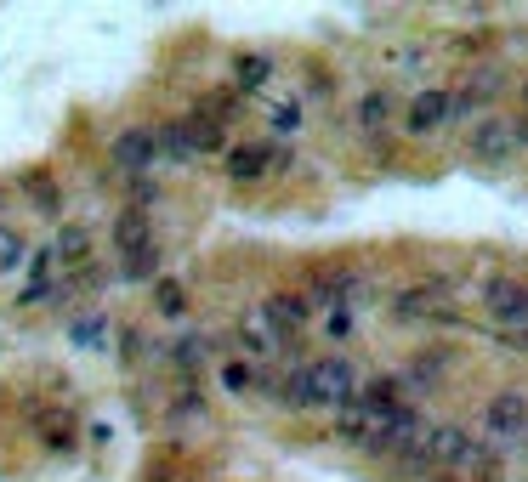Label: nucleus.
<instances>
[{"mask_svg":"<svg viewBox=\"0 0 528 482\" xmlns=\"http://www.w3.org/2000/svg\"><path fill=\"white\" fill-rule=\"evenodd\" d=\"M483 431L494 437V448H523L528 443V392H517V386L494 392L489 409H483Z\"/></svg>","mask_w":528,"mask_h":482,"instance_id":"nucleus-1","label":"nucleus"},{"mask_svg":"<svg viewBox=\"0 0 528 482\" xmlns=\"http://www.w3.org/2000/svg\"><path fill=\"white\" fill-rule=\"evenodd\" d=\"M108 165L120 176H148L154 165H165V154H159V131H148V125H131V131H120V137L108 142Z\"/></svg>","mask_w":528,"mask_h":482,"instance_id":"nucleus-2","label":"nucleus"},{"mask_svg":"<svg viewBox=\"0 0 528 482\" xmlns=\"http://www.w3.org/2000/svg\"><path fill=\"white\" fill-rule=\"evenodd\" d=\"M358 392H364V380H358V369H352L347 358H318L313 363V403H324V409H347V403H358Z\"/></svg>","mask_w":528,"mask_h":482,"instance_id":"nucleus-3","label":"nucleus"},{"mask_svg":"<svg viewBox=\"0 0 528 482\" xmlns=\"http://www.w3.org/2000/svg\"><path fill=\"white\" fill-rule=\"evenodd\" d=\"M472 159L477 165H511L517 159V137H511V120H500V114H489V120L472 125Z\"/></svg>","mask_w":528,"mask_h":482,"instance_id":"nucleus-4","label":"nucleus"},{"mask_svg":"<svg viewBox=\"0 0 528 482\" xmlns=\"http://www.w3.org/2000/svg\"><path fill=\"white\" fill-rule=\"evenodd\" d=\"M483 307L494 312V324L528 329V284H517V278H489L483 284Z\"/></svg>","mask_w":528,"mask_h":482,"instance_id":"nucleus-5","label":"nucleus"},{"mask_svg":"<svg viewBox=\"0 0 528 482\" xmlns=\"http://www.w3.org/2000/svg\"><path fill=\"white\" fill-rule=\"evenodd\" d=\"M449 120H455V97H449V91H421V97L404 108L409 137H432V131H443Z\"/></svg>","mask_w":528,"mask_h":482,"instance_id":"nucleus-6","label":"nucleus"},{"mask_svg":"<svg viewBox=\"0 0 528 482\" xmlns=\"http://www.w3.org/2000/svg\"><path fill=\"white\" fill-rule=\"evenodd\" d=\"M392 318L398 324H421V318H455V312L443 301V284H415V290H404L392 301Z\"/></svg>","mask_w":528,"mask_h":482,"instance_id":"nucleus-7","label":"nucleus"},{"mask_svg":"<svg viewBox=\"0 0 528 482\" xmlns=\"http://www.w3.org/2000/svg\"><path fill=\"white\" fill-rule=\"evenodd\" d=\"M262 318L279 329V335H290V329H301L307 318H313V295H296V290L267 295V301H262Z\"/></svg>","mask_w":528,"mask_h":482,"instance_id":"nucleus-8","label":"nucleus"},{"mask_svg":"<svg viewBox=\"0 0 528 482\" xmlns=\"http://www.w3.org/2000/svg\"><path fill=\"white\" fill-rule=\"evenodd\" d=\"M500 91H506V74H500V69H477V74H466V86L455 91V120H466L472 108L494 103Z\"/></svg>","mask_w":528,"mask_h":482,"instance_id":"nucleus-9","label":"nucleus"},{"mask_svg":"<svg viewBox=\"0 0 528 482\" xmlns=\"http://www.w3.org/2000/svg\"><path fill=\"white\" fill-rule=\"evenodd\" d=\"M114 250H120V256H142V250H154L148 210H120V216H114Z\"/></svg>","mask_w":528,"mask_h":482,"instance_id":"nucleus-10","label":"nucleus"},{"mask_svg":"<svg viewBox=\"0 0 528 482\" xmlns=\"http://www.w3.org/2000/svg\"><path fill=\"white\" fill-rule=\"evenodd\" d=\"M273 403L279 409H313V363H296L273 380Z\"/></svg>","mask_w":528,"mask_h":482,"instance_id":"nucleus-11","label":"nucleus"},{"mask_svg":"<svg viewBox=\"0 0 528 482\" xmlns=\"http://www.w3.org/2000/svg\"><path fill=\"white\" fill-rule=\"evenodd\" d=\"M267 171H273L267 142H239V148H228V176L233 182H262Z\"/></svg>","mask_w":528,"mask_h":482,"instance_id":"nucleus-12","label":"nucleus"},{"mask_svg":"<svg viewBox=\"0 0 528 482\" xmlns=\"http://www.w3.org/2000/svg\"><path fill=\"white\" fill-rule=\"evenodd\" d=\"M52 250H57V261H63V267H74V273H80V267L91 261V227L63 222V227H57V239H52Z\"/></svg>","mask_w":528,"mask_h":482,"instance_id":"nucleus-13","label":"nucleus"},{"mask_svg":"<svg viewBox=\"0 0 528 482\" xmlns=\"http://www.w3.org/2000/svg\"><path fill=\"white\" fill-rule=\"evenodd\" d=\"M154 131H159V154H165V165H194L199 159L194 137H188V120H165V125H154Z\"/></svg>","mask_w":528,"mask_h":482,"instance_id":"nucleus-14","label":"nucleus"},{"mask_svg":"<svg viewBox=\"0 0 528 482\" xmlns=\"http://www.w3.org/2000/svg\"><path fill=\"white\" fill-rule=\"evenodd\" d=\"M370 426H375V414L364 409V397H358V403H347V409H335V443L364 448V443H370Z\"/></svg>","mask_w":528,"mask_h":482,"instance_id":"nucleus-15","label":"nucleus"},{"mask_svg":"<svg viewBox=\"0 0 528 482\" xmlns=\"http://www.w3.org/2000/svg\"><path fill=\"white\" fill-rule=\"evenodd\" d=\"M267 80H273V57H262V52H239L233 57V86L239 91H262Z\"/></svg>","mask_w":528,"mask_h":482,"instance_id":"nucleus-16","label":"nucleus"},{"mask_svg":"<svg viewBox=\"0 0 528 482\" xmlns=\"http://www.w3.org/2000/svg\"><path fill=\"white\" fill-rule=\"evenodd\" d=\"M239 346H245L250 358H262V352H279L284 335H279L273 324H267L262 312H256V318H245V324H239Z\"/></svg>","mask_w":528,"mask_h":482,"instance_id":"nucleus-17","label":"nucleus"},{"mask_svg":"<svg viewBox=\"0 0 528 482\" xmlns=\"http://www.w3.org/2000/svg\"><path fill=\"white\" fill-rule=\"evenodd\" d=\"M69 341L80 346V352H103L108 346V312H80L69 324Z\"/></svg>","mask_w":528,"mask_h":482,"instance_id":"nucleus-18","label":"nucleus"},{"mask_svg":"<svg viewBox=\"0 0 528 482\" xmlns=\"http://www.w3.org/2000/svg\"><path fill=\"white\" fill-rule=\"evenodd\" d=\"M165 358H171L182 375H199V369H205V358H211V341H205V335H182V341H171V352H165Z\"/></svg>","mask_w":528,"mask_h":482,"instance_id":"nucleus-19","label":"nucleus"},{"mask_svg":"<svg viewBox=\"0 0 528 482\" xmlns=\"http://www.w3.org/2000/svg\"><path fill=\"white\" fill-rule=\"evenodd\" d=\"M387 120H392V91H364V97H358V125H364V131H387Z\"/></svg>","mask_w":528,"mask_h":482,"instance_id":"nucleus-20","label":"nucleus"},{"mask_svg":"<svg viewBox=\"0 0 528 482\" xmlns=\"http://www.w3.org/2000/svg\"><path fill=\"white\" fill-rule=\"evenodd\" d=\"M154 307H159V318H182V312H188V284H182V278H159Z\"/></svg>","mask_w":528,"mask_h":482,"instance_id":"nucleus-21","label":"nucleus"},{"mask_svg":"<svg viewBox=\"0 0 528 482\" xmlns=\"http://www.w3.org/2000/svg\"><path fill=\"white\" fill-rule=\"evenodd\" d=\"M222 386H228L233 397H250L256 386H262V375H256V363L233 358V363H222Z\"/></svg>","mask_w":528,"mask_h":482,"instance_id":"nucleus-22","label":"nucleus"},{"mask_svg":"<svg viewBox=\"0 0 528 482\" xmlns=\"http://www.w3.org/2000/svg\"><path fill=\"white\" fill-rule=\"evenodd\" d=\"M120 278H131V284H159V244L154 250H142V256H125Z\"/></svg>","mask_w":528,"mask_h":482,"instance_id":"nucleus-23","label":"nucleus"},{"mask_svg":"<svg viewBox=\"0 0 528 482\" xmlns=\"http://www.w3.org/2000/svg\"><path fill=\"white\" fill-rule=\"evenodd\" d=\"M188 137H194L199 154H216V148H222V125H216L211 114H194V120H188Z\"/></svg>","mask_w":528,"mask_h":482,"instance_id":"nucleus-24","label":"nucleus"},{"mask_svg":"<svg viewBox=\"0 0 528 482\" xmlns=\"http://www.w3.org/2000/svg\"><path fill=\"white\" fill-rule=\"evenodd\" d=\"M267 125H273V131H301V103H296V97L273 103V108H267Z\"/></svg>","mask_w":528,"mask_h":482,"instance_id":"nucleus-25","label":"nucleus"},{"mask_svg":"<svg viewBox=\"0 0 528 482\" xmlns=\"http://www.w3.org/2000/svg\"><path fill=\"white\" fill-rule=\"evenodd\" d=\"M18 261H23L18 227H0V273H18Z\"/></svg>","mask_w":528,"mask_h":482,"instance_id":"nucleus-26","label":"nucleus"},{"mask_svg":"<svg viewBox=\"0 0 528 482\" xmlns=\"http://www.w3.org/2000/svg\"><path fill=\"white\" fill-rule=\"evenodd\" d=\"M233 108H239V97H233V91H211V97H199V114H211L216 125L228 120Z\"/></svg>","mask_w":528,"mask_h":482,"instance_id":"nucleus-27","label":"nucleus"},{"mask_svg":"<svg viewBox=\"0 0 528 482\" xmlns=\"http://www.w3.org/2000/svg\"><path fill=\"white\" fill-rule=\"evenodd\" d=\"M29 193H35L40 216H57V210H63V199H57V188L46 182V176H29Z\"/></svg>","mask_w":528,"mask_h":482,"instance_id":"nucleus-28","label":"nucleus"},{"mask_svg":"<svg viewBox=\"0 0 528 482\" xmlns=\"http://www.w3.org/2000/svg\"><path fill=\"white\" fill-rule=\"evenodd\" d=\"M159 199V182L154 176H137V182H131V210H148Z\"/></svg>","mask_w":528,"mask_h":482,"instance_id":"nucleus-29","label":"nucleus"},{"mask_svg":"<svg viewBox=\"0 0 528 482\" xmlns=\"http://www.w3.org/2000/svg\"><path fill=\"white\" fill-rule=\"evenodd\" d=\"M324 335H330V341H347V335H352V312H347V307H330V318H324Z\"/></svg>","mask_w":528,"mask_h":482,"instance_id":"nucleus-30","label":"nucleus"},{"mask_svg":"<svg viewBox=\"0 0 528 482\" xmlns=\"http://www.w3.org/2000/svg\"><path fill=\"white\" fill-rule=\"evenodd\" d=\"M46 448H52V454H69V448H74V431L69 426H52V431H46Z\"/></svg>","mask_w":528,"mask_h":482,"instance_id":"nucleus-31","label":"nucleus"},{"mask_svg":"<svg viewBox=\"0 0 528 482\" xmlns=\"http://www.w3.org/2000/svg\"><path fill=\"white\" fill-rule=\"evenodd\" d=\"M267 159H273V171H290V165H296V154L279 148V142H267Z\"/></svg>","mask_w":528,"mask_h":482,"instance_id":"nucleus-32","label":"nucleus"},{"mask_svg":"<svg viewBox=\"0 0 528 482\" xmlns=\"http://www.w3.org/2000/svg\"><path fill=\"white\" fill-rule=\"evenodd\" d=\"M511 137H517V154H523V148H528V114H517V120H511Z\"/></svg>","mask_w":528,"mask_h":482,"instance_id":"nucleus-33","label":"nucleus"},{"mask_svg":"<svg viewBox=\"0 0 528 482\" xmlns=\"http://www.w3.org/2000/svg\"><path fill=\"white\" fill-rule=\"evenodd\" d=\"M500 341H506L511 352H528V329H506V335H500Z\"/></svg>","mask_w":528,"mask_h":482,"instance_id":"nucleus-34","label":"nucleus"},{"mask_svg":"<svg viewBox=\"0 0 528 482\" xmlns=\"http://www.w3.org/2000/svg\"><path fill=\"white\" fill-rule=\"evenodd\" d=\"M472 482H506V471H500V465H494V471H483V477H472Z\"/></svg>","mask_w":528,"mask_h":482,"instance_id":"nucleus-35","label":"nucleus"},{"mask_svg":"<svg viewBox=\"0 0 528 482\" xmlns=\"http://www.w3.org/2000/svg\"><path fill=\"white\" fill-rule=\"evenodd\" d=\"M523 97H528V91H523Z\"/></svg>","mask_w":528,"mask_h":482,"instance_id":"nucleus-36","label":"nucleus"}]
</instances>
